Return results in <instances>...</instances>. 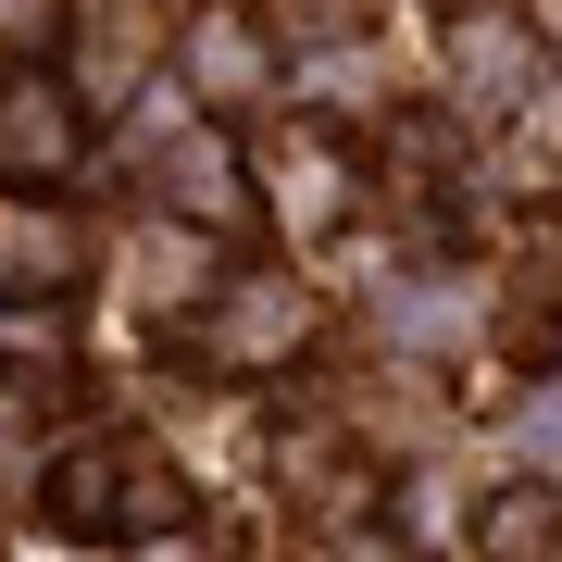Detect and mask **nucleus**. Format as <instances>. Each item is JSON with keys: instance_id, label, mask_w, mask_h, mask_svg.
Returning a JSON list of instances; mask_svg holds the SVG:
<instances>
[{"instance_id": "f257e3e1", "label": "nucleus", "mask_w": 562, "mask_h": 562, "mask_svg": "<svg viewBox=\"0 0 562 562\" xmlns=\"http://www.w3.org/2000/svg\"><path fill=\"white\" fill-rule=\"evenodd\" d=\"M0 162H63V101L50 88H13L0 101Z\"/></svg>"}, {"instance_id": "f03ea898", "label": "nucleus", "mask_w": 562, "mask_h": 562, "mask_svg": "<svg viewBox=\"0 0 562 562\" xmlns=\"http://www.w3.org/2000/svg\"><path fill=\"white\" fill-rule=\"evenodd\" d=\"M276 13H301V25H350V0H276Z\"/></svg>"}]
</instances>
